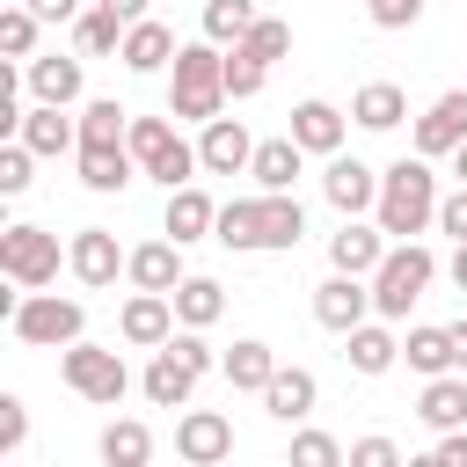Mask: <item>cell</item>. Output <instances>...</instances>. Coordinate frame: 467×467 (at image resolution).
<instances>
[{"label":"cell","instance_id":"obj_1","mask_svg":"<svg viewBox=\"0 0 467 467\" xmlns=\"http://www.w3.org/2000/svg\"><path fill=\"white\" fill-rule=\"evenodd\" d=\"M438 175L423 153H401L394 168H379V204H372V226L387 241H416L423 226H438Z\"/></svg>","mask_w":467,"mask_h":467},{"label":"cell","instance_id":"obj_2","mask_svg":"<svg viewBox=\"0 0 467 467\" xmlns=\"http://www.w3.org/2000/svg\"><path fill=\"white\" fill-rule=\"evenodd\" d=\"M226 109V51L219 44H182L175 66H168V117H190V124H212Z\"/></svg>","mask_w":467,"mask_h":467},{"label":"cell","instance_id":"obj_3","mask_svg":"<svg viewBox=\"0 0 467 467\" xmlns=\"http://www.w3.org/2000/svg\"><path fill=\"white\" fill-rule=\"evenodd\" d=\"M7 336L29 343V350H73V343H88V306L58 299V292H15Z\"/></svg>","mask_w":467,"mask_h":467},{"label":"cell","instance_id":"obj_4","mask_svg":"<svg viewBox=\"0 0 467 467\" xmlns=\"http://www.w3.org/2000/svg\"><path fill=\"white\" fill-rule=\"evenodd\" d=\"M124 146H131L139 175H153L168 197H175V190H190V182L204 175L197 146H190V139H175V124H168V117H131V139H124Z\"/></svg>","mask_w":467,"mask_h":467},{"label":"cell","instance_id":"obj_5","mask_svg":"<svg viewBox=\"0 0 467 467\" xmlns=\"http://www.w3.org/2000/svg\"><path fill=\"white\" fill-rule=\"evenodd\" d=\"M431 277H438V255H431L423 241H394L387 263L372 270V314H379V321H401V314L431 292Z\"/></svg>","mask_w":467,"mask_h":467},{"label":"cell","instance_id":"obj_6","mask_svg":"<svg viewBox=\"0 0 467 467\" xmlns=\"http://www.w3.org/2000/svg\"><path fill=\"white\" fill-rule=\"evenodd\" d=\"M58 379H66L80 401H95V409H117V401L131 394V372H124V358H117L109 343H73V350H58Z\"/></svg>","mask_w":467,"mask_h":467},{"label":"cell","instance_id":"obj_7","mask_svg":"<svg viewBox=\"0 0 467 467\" xmlns=\"http://www.w3.org/2000/svg\"><path fill=\"white\" fill-rule=\"evenodd\" d=\"M0 277H7L15 292H44V285L58 277V234L15 219V226L0 234Z\"/></svg>","mask_w":467,"mask_h":467},{"label":"cell","instance_id":"obj_8","mask_svg":"<svg viewBox=\"0 0 467 467\" xmlns=\"http://www.w3.org/2000/svg\"><path fill=\"white\" fill-rule=\"evenodd\" d=\"M66 270H73L88 292H109V285H117V270H131V255L117 248V234H109V226H80V234L66 241Z\"/></svg>","mask_w":467,"mask_h":467},{"label":"cell","instance_id":"obj_9","mask_svg":"<svg viewBox=\"0 0 467 467\" xmlns=\"http://www.w3.org/2000/svg\"><path fill=\"white\" fill-rule=\"evenodd\" d=\"M22 88H29V102H44V109H73L80 88H88L80 51H44V58H29V66H22Z\"/></svg>","mask_w":467,"mask_h":467},{"label":"cell","instance_id":"obj_10","mask_svg":"<svg viewBox=\"0 0 467 467\" xmlns=\"http://www.w3.org/2000/svg\"><path fill=\"white\" fill-rule=\"evenodd\" d=\"M314 321L321 328H336V336H350V328H365L372 321V277H321L314 285Z\"/></svg>","mask_w":467,"mask_h":467},{"label":"cell","instance_id":"obj_11","mask_svg":"<svg viewBox=\"0 0 467 467\" xmlns=\"http://www.w3.org/2000/svg\"><path fill=\"white\" fill-rule=\"evenodd\" d=\"M343 131H350V117H343L336 102H321V95L292 102V124H285V139H292L299 153H321V161H336V153H343Z\"/></svg>","mask_w":467,"mask_h":467},{"label":"cell","instance_id":"obj_12","mask_svg":"<svg viewBox=\"0 0 467 467\" xmlns=\"http://www.w3.org/2000/svg\"><path fill=\"white\" fill-rule=\"evenodd\" d=\"M175 452H182L190 467H226V460H234V423H226L219 409H182Z\"/></svg>","mask_w":467,"mask_h":467},{"label":"cell","instance_id":"obj_13","mask_svg":"<svg viewBox=\"0 0 467 467\" xmlns=\"http://www.w3.org/2000/svg\"><path fill=\"white\" fill-rule=\"evenodd\" d=\"M467 146V88H445L423 117H416V153L423 161H445V153H460Z\"/></svg>","mask_w":467,"mask_h":467},{"label":"cell","instance_id":"obj_14","mask_svg":"<svg viewBox=\"0 0 467 467\" xmlns=\"http://www.w3.org/2000/svg\"><path fill=\"white\" fill-rule=\"evenodd\" d=\"M321 197H328L343 219H358V212L379 204V168H365L358 153H336V161L321 168Z\"/></svg>","mask_w":467,"mask_h":467},{"label":"cell","instance_id":"obj_15","mask_svg":"<svg viewBox=\"0 0 467 467\" xmlns=\"http://www.w3.org/2000/svg\"><path fill=\"white\" fill-rule=\"evenodd\" d=\"M197 161H204V175H248V161H255L248 124H241V117H212V124L197 131Z\"/></svg>","mask_w":467,"mask_h":467},{"label":"cell","instance_id":"obj_16","mask_svg":"<svg viewBox=\"0 0 467 467\" xmlns=\"http://www.w3.org/2000/svg\"><path fill=\"white\" fill-rule=\"evenodd\" d=\"M387 234L379 226H365V219H343L336 234H328V263H336V277H372L379 263H387Z\"/></svg>","mask_w":467,"mask_h":467},{"label":"cell","instance_id":"obj_17","mask_svg":"<svg viewBox=\"0 0 467 467\" xmlns=\"http://www.w3.org/2000/svg\"><path fill=\"white\" fill-rule=\"evenodd\" d=\"M117 336H124L131 350H168V336H175V299H161V292H131L124 314H117Z\"/></svg>","mask_w":467,"mask_h":467},{"label":"cell","instance_id":"obj_18","mask_svg":"<svg viewBox=\"0 0 467 467\" xmlns=\"http://www.w3.org/2000/svg\"><path fill=\"white\" fill-rule=\"evenodd\" d=\"M15 139H22L36 161H58V153H80V117L29 102V117H22V131H15Z\"/></svg>","mask_w":467,"mask_h":467},{"label":"cell","instance_id":"obj_19","mask_svg":"<svg viewBox=\"0 0 467 467\" xmlns=\"http://www.w3.org/2000/svg\"><path fill=\"white\" fill-rule=\"evenodd\" d=\"M124 277H131V292H161V299H175V285H182L190 270H182V248H175V241H139Z\"/></svg>","mask_w":467,"mask_h":467},{"label":"cell","instance_id":"obj_20","mask_svg":"<svg viewBox=\"0 0 467 467\" xmlns=\"http://www.w3.org/2000/svg\"><path fill=\"white\" fill-rule=\"evenodd\" d=\"M299 168H306V153H299L292 139H263V146H255V161H248V175H255V197H292Z\"/></svg>","mask_w":467,"mask_h":467},{"label":"cell","instance_id":"obj_21","mask_svg":"<svg viewBox=\"0 0 467 467\" xmlns=\"http://www.w3.org/2000/svg\"><path fill=\"white\" fill-rule=\"evenodd\" d=\"M212 226H219V204H212V197H204L197 182H190V190H175V197H168V212H161V234H168L175 248H190V241H204Z\"/></svg>","mask_w":467,"mask_h":467},{"label":"cell","instance_id":"obj_22","mask_svg":"<svg viewBox=\"0 0 467 467\" xmlns=\"http://www.w3.org/2000/svg\"><path fill=\"white\" fill-rule=\"evenodd\" d=\"M299 234H306V212H299V197H255V255L299 248Z\"/></svg>","mask_w":467,"mask_h":467},{"label":"cell","instance_id":"obj_23","mask_svg":"<svg viewBox=\"0 0 467 467\" xmlns=\"http://www.w3.org/2000/svg\"><path fill=\"white\" fill-rule=\"evenodd\" d=\"M416 416L445 438V431H467V372H445V379H423L416 394Z\"/></svg>","mask_w":467,"mask_h":467},{"label":"cell","instance_id":"obj_24","mask_svg":"<svg viewBox=\"0 0 467 467\" xmlns=\"http://www.w3.org/2000/svg\"><path fill=\"white\" fill-rule=\"evenodd\" d=\"M343 358H350V372L379 379V372H394V358H401V336H394L387 321H365V328H350V336H343Z\"/></svg>","mask_w":467,"mask_h":467},{"label":"cell","instance_id":"obj_25","mask_svg":"<svg viewBox=\"0 0 467 467\" xmlns=\"http://www.w3.org/2000/svg\"><path fill=\"white\" fill-rule=\"evenodd\" d=\"M314 394H321V387H314L306 365H277V379L263 387V409H270L277 423H306V416H314Z\"/></svg>","mask_w":467,"mask_h":467},{"label":"cell","instance_id":"obj_26","mask_svg":"<svg viewBox=\"0 0 467 467\" xmlns=\"http://www.w3.org/2000/svg\"><path fill=\"white\" fill-rule=\"evenodd\" d=\"M80 161V182L95 190V197H117L131 175H139V161H131V146H80L73 153Z\"/></svg>","mask_w":467,"mask_h":467},{"label":"cell","instance_id":"obj_27","mask_svg":"<svg viewBox=\"0 0 467 467\" xmlns=\"http://www.w3.org/2000/svg\"><path fill=\"white\" fill-rule=\"evenodd\" d=\"M219 372H226V387H241V394H263V387L277 379V350H270L263 336H241V343L226 350V365H219Z\"/></svg>","mask_w":467,"mask_h":467},{"label":"cell","instance_id":"obj_28","mask_svg":"<svg viewBox=\"0 0 467 467\" xmlns=\"http://www.w3.org/2000/svg\"><path fill=\"white\" fill-rule=\"evenodd\" d=\"M139 387H146V401H153V409H190L197 372H190L175 350H153V365H146V379H139Z\"/></svg>","mask_w":467,"mask_h":467},{"label":"cell","instance_id":"obj_29","mask_svg":"<svg viewBox=\"0 0 467 467\" xmlns=\"http://www.w3.org/2000/svg\"><path fill=\"white\" fill-rule=\"evenodd\" d=\"M175 51H182V44H175L168 22H139V29H124V51H117V58H124L131 73H161V66H175Z\"/></svg>","mask_w":467,"mask_h":467},{"label":"cell","instance_id":"obj_30","mask_svg":"<svg viewBox=\"0 0 467 467\" xmlns=\"http://www.w3.org/2000/svg\"><path fill=\"white\" fill-rule=\"evenodd\" d=\"M409 117V95L394 88V80H365L358 95H350V124H365V131H394Z\"/></svg>","mask_w":467,"mask_h":467},{"label":"cell","instance_id":"obj_31","mask_svg":"<svg viewBox=\"0 0 467 467\" xmlns=\"http://www.w3.org/2000/svg\"><path fill=\"white\" fill-rule=\"evenodd\" d=\"M401 358H409V372H423V379H445V372H460V350H452V328H409V343H401Z\"/></svg>","mask_w":467,"mask_h":467},{"label":"cell","instance_id":"obj_32","mask_svg":"<svg viewBox=\"0 0 467 467\" xmlns=\"http://www.w3.org/2000/svg\"><path fill=\"white\" fill-rule=\"evenodd\" d=\"M219 314H226L219 277H182V285H175V328H212Z\"/></svg>","mask_w":467,"mask_h":467},{"label":"cell","instance_id":"obj_33","mask_svg":"<svg viewBox=\"0 0 467 467\" xmlns=\"http://www.w3.org/2000/svg\"><path fill=\"white\" fill-rule=\"evenodd\" d=\"M146 460H153V431L139 416L102 423V467H146Z\"/></svg>","mask_w":467,"mask_h":467},{"label":"cell","instance_id":"obj_34","mask_svg":"<svg viewBox=\"0 0 467 467\" xmlns=\"http://www.w3.org/2000/svg\"><path fill=\"white\" fill-rule=\"evenodd\" d=\"M124 139H131V109L117 95H95L80 109V146H124Z\"/></svg>","mask_w":467,"mask_h":467},{"label":"cell","instance_id":"obj_35","mask_svg":"<svg viewBox=\"0 0 467 467\" xmlns=\"http://www.w3.org/2000/svg\"><path fill=\"white\" fill-rule=\"evenodd\" d=\"M263 15H255V0H204V44H241L248 29H255Z\"/></svg>","mask_w":467,"mask_h":467},{"label":"cell","instance_id":"obj_36","mask_svg":"<svg viewBox=\"0 0 467 467\" xmlns=\"http://www.w3.org/2000/svg\"><path fill=\"white\" fill-rule=\"evenodd\" d=\"M36 29H44V22H36L22 0H7V7H0V58H7V66H29V58H36Z\"/></svg>","mask_w":467,"mask_h":467},{"label":"cell","instance_id":"obj_37","mask_svg":"<svg viewBox=\"0 0 467 467\" xmlns=\"http://www.w3.org/2000/svg\"><path fill=\"white\" fill-rule=\"evenodd\" d=\"M73 51H80V58H109V51H124V22L102 15V7H88V15L73 22Z\"/></svg>","mask_w":467,"mask_h":467},{"label":"cell","instance_id":"obj_38","mask_svg":"<svg viewBox=\"0 0 467 467\" xmlns=\"http://www.w3.org/2000/svg\"><path fill=\"white\" fill-rule=\"evenodd\" d=\"M285 467H350V452H343V438H328V431L299 423V431H292V452H285Z\"/></svg>","mask_w":467,"mask_h":467},{"label":"cell","instance_id":"obj_39","mask_svg":"<svg viewBox=\"0 0 467 467\" xmlns=\"http://www.w3.org/2000/svg\"><path fill=\"white\" fill-rule=\"evenodd\" d=\"M212 241H219V248H234V255H255V197H234V204H219V226H212Z\"/></svg>","mask_w":467,"mask_h":467},{"label":"cell","instance_id":"obj_40","mask_svg":"<svg viewBox=\"0 0 467 467\" xmlns=\"http://www.w3.org/2000/svg\"><path fill=\"white\" fill-rule=\"evenodd\" d=\"M234 51H248V58H263V66H277V58L292 51V22H277V15H263V22H255V29L241 36V44H234Z\"/></svg>","mask_w":467,"mask_h":467},{"label":"cell","instance_id":"obj_41","mask_svg":"<svg viewBox=\"0 0 467 467\" xmlns=\"http://www.w3.org/2000/svg\"><path fill=\"white\" fill-rule=\"evenodd\" d=\"M263 80H270V66H263V58L226 51V102H255V95H263Z\"/></svg>","mask_w":467,"mask_h":467},{"label":"cell","instance_id":"obj_42","mask_svg":"<svg viewBox=\"0 0 467 467\" xmlns=\"http://www.w3.org/2000/svg\"><path fill=\"white\" fill-rule=\"evenodd\" d=\"M168 350H175V358H182V365H190V372H197V379H204V372H219V365H226V358H219V350H212V343H204V328H175V336H168Z\"/></svg>","mask_w":467,"mask_h":467},{"label":"cell","instance_id":"obj_43","mask_svg":"<svg viewBox=\"0 0 467 467\" xmlns=\"http://www.w3.org/2000/svg\"><path fill=\"white\" fill-rule=\"evenodd\" d=\"M29 168H36V153H29L22 139H7V146H0V197H22V190H29Z\"/></svg>","mask_w":467,"mask_h":467},{"label":"cell","instance_id":"obj_44","mask_svg":"<svg viewBox=\"0 0 467 467\" xmlns=\"http://www.w3.org/2000/svg\"><path fill=\"white\" fill-rule=\"evenodd\" d=\"M372 29H416L423 22V0H365Z\"/></svg>","mask_w":467,"mask_h":467},{"label":"cell","instance_id":"obj_45","mask_svg":"<svg viewBox=\"0 0 467 467\" xmlns=\"http://www.w3.org/2000/svg\"><path fill=\"white\" fill-rule=\"evenodd\" d=\"M22 438H29V401L22 394H0V445L22 452Z\"/></svg>","mask_w":467,"mask_h":467},{"label":"cell","instance_id":"obj_46","mask_svg":"<svg viewBox=\"0 0 467 467\" xmlns=\"http://www.w3.org/2000/svg\"><path fill=\"white\" fill-rule=\"evenodd\" d=\"M350 467H409V460H401V445H394V438H379V431H372V438H358V445H350Z\"/></svg>","mask_w":467,"mask_h":467},{"label":"cell","instance_id":"obj_47","mask_svg":"<svg viewBox=\"0 0 467 467\" xmlns=\"http://www.w3.org/2000/svg\"><path fill=\"white\" fill-rule=\"evenodd\" d=\"M438 234H452V248H467V190H452L438 204Z\"/></svg>","mask_w":467,"mask_h":467},{"label":"cell","instance_id":"obj_48","mask_svg":"<svg viewBox=\"0 0 467 467\" xmlns=\"http://www.w3.org/2000/svg\"><path fill=\"white\" fill-rule=\"evenodd\" d=\"M22 7H29L36 22H80V15H88L80 0H22Z\"/></svg>","mask_w":467,"mask_h":467},{"label":"cell","instance_id":"obj_49","mask_svg":"<svg viewBox=\"0 0 467 467\" xmlns=\"http://www.w3.org/2000/svg\"><path fill=\"white\" fill-rule=\"evenodd\" d=\"M95 7H102V15H117L124 29H139V22H153V15H146V0H95Z\"/></svg>","mask_w":467,"mask_h":467},{"label":"cell","instance_id":"obj_50","mask_svg":"<svg viewBox=\"0 0 467 467\" xmlns=\"http://www.w3.org/2000/svg\"><path fill=\"white\" fill-rule=\"evenodd\" d=\"M438 467H467V431H445L438 438Z\"/></svg>","mask_w":467,"mask_h":467},{"label":"cell","instance_id":"obj_51","mask_svg":"<svg viewBox=\"0 0 467 467\" xmlns=\"http://www.w3.org/2000/svg\"><path fill=\"white\" fill-rule=\"evenodd\" d=\"M445 277H452V285L467 292V248H452V255H445Z\"/></svg>","mask_w":467,"mask_h":467},{"label":"cell","instance_id":"obj_52","mask_svg":"<svg viewBox=\"0 0 467 467\" xmlns=\"http://www.w3.org/2000/svg\"><path fill=\"white\" fill-rule=\"evenodd\" d=\"M452 350H460V372H467V321H452Z\"/></svg>","mask_w":467,"mask_h":467},{"label":"cell","instance_id":"obj_53","mask_svg":"<svg viewBox=\"0 0 467 467\" xmlns=\"http://www.w3.org/2000/svg\"><path fill=\"white\" fill-rule=\"evenodd\" d=\"M452 175H460V190H467V146H460V153H452Z\"/></svg>","mask_w":467,"mask_h":467},{"label":"cell","instance_id":"obj_54","mask_svg":"<svg viewBox=\"0 0 467 467\" xmlns=\"http://www.w3.org/2000/svg\"><path fill=\"white\" fill-rule=\"evenodd\" d=\"M409 467H438V452H416V460H409Z\"/></svg>","mask_w":467,"mask_h":467},{"label":"cell","instance_id":"obj_55","mask_svg":"<svg viewBox=\"0 0 467 467\" xmlns=\"http://www.w3.org/2000/svg\"><path fill=\"white\" fill-rule=\"evenodd\" d=\"M226 467H234V460H226Z\"/></svg>","mask_w":467,"mask_h":467}]
</instances>
